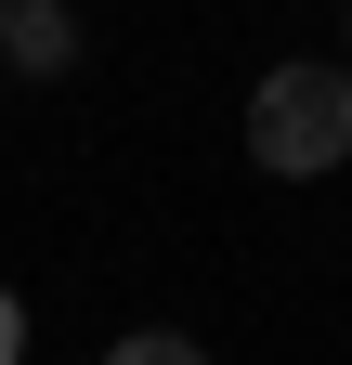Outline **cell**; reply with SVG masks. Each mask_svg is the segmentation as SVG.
Wrapping results in <instances>:
<instances>
[{"mask_svg": "<svg viewBox=\"0 0 352 365\" xmlns=\"http://www.w3.org/2000/svg\"><path fill=\"white\" fill-rule=\"evenodd\" d=\"M0 66L66 78V66H78V14H66V0H14V14H0Z\"/></svg>", "mask_w": 352, "mask_h": 365, "instance_id": "7a4b0ae2", "label": "cell"}, {"mask_svg": "<svg viewBox=\"0 0 352 365\" xmlns=\"http://www.w3.org/2000/svg\"><path fill=\"white\" fill-rule=\"evenodd\" d=\"M0 365H26V300L0 287Z\"/></svg>", "mask_w": 352, "mask_h": 365, "instance_id": "277c9868", "label": "cell"}, {"mask_svg": "<svg viewBox=\"0 0 352 365\" xmlns=\"http://www.w3.org/2000/svg\"><path fill=\"white\" fill-rule=\"evenodd\" d=\"M248 157L274 170V182H314V170H339L352 157V66L339 53H300V66H274L248 91Z\"/></svg>", "mask_w": 352, "mask_h": 365, "instance_id": "6da1fadb", "label": "cell"}, {"mask_svg": "<svg viewBox=\"0 0 352 365\" xmlns=\"http://www.w3.org/2000/svg\"><path fill=\"white\" fill-rule=\"evenodd\" d=\"M339 66H352V0H339Z\"/></svg>", "mask_w": 352, "mask_h": 365, "instance_id": "5b68a950", "label": "cell"}, {"mask_svg": "<svg viewBox=\"0 0 352 365\" xmlns=\"http://www.w3.org/2000/svg\"><path fill=\"white\" fill-rule=\"evenodd\" d=\"M0 14H14V0H0Z\"/></svg>", "mask_w": 352, "mask_h": 365, "instance_id": "8992f818", "label": "cell"}, {"mask_svg": "<svg viewBox=\"0 0 352 365\" xmlns=\"http://www.w3.org/2000/svg\"><path fill=\"white\" fill-rule=\"evenodd\" d=\"M105 365H209V352H196V339H183V327H130V339H118V352H105Z\"/></svg>", "mask_w": 352, "mask_h": 365, "instance_id": "3957f363", "label": "cell"}]
</instances>
